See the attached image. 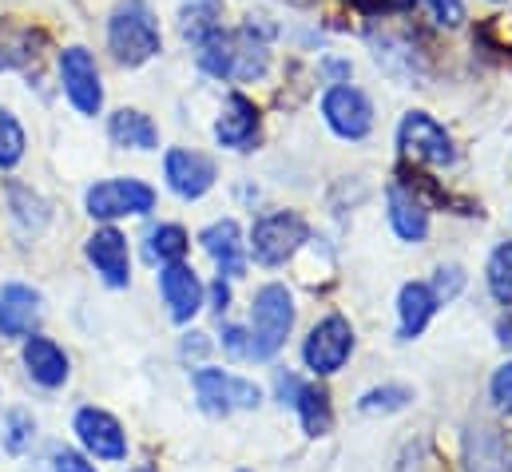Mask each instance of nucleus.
I'll use <instances>...</instances> for the list:
<instances>
[{
    "mask_svg": "<svg viewBox=\"0 0 512 472\" xmlns=\"http://www.w3.org/2000/svg\"><path fill=\"white\" fill-rule=\"evenodd\" d=\"M497 342H501L505 350H512V314L509 318H501V326H497Z\"/></svg>",
    "mask_w": 512,
    "mask_h": 472,
    "instance_id": "79ce46f5",
    "label": "nucleus"
},
{
    "mask_svg": "<svg viewBox=\"0 0 512 472\" xmlns=\"http://www.w3.org/2000/svg\"><path fill=\"white\" fill-rule=\"evenodd\" d=\"M4 195H8V211H12V219H16V227H20L24 235H40V231L48 227V203H44L32 187L8 179V183H4Z\"/></svg>",
    "mask_w": 512,
    "mask_h": 472,
    "instance_id": "4be33fe9",
    "label": "nucleus"
},
{
    "mask_svg": "<svg viewBox=\"0 0 512 472\" xmlns=\"http://www.w3.org/2000/svg\"><path fill=\"white\" fill-rule=\"evenodd\" d=\"M211 302H215V314H223L227 306H231V282L219 274L215 278V286H211Z\"/></svg>",
    "mask_w": 512,
    "mask_h": 472,
    "instance_id": "ea45409f",
    "label": "nucleus"
},
{
    "mask_svg": "<svg viewBox=\"0 0 512 472\" xmlns=\"http://www.w3.org/2000/svg\"><path fill=\"white\" fill-rule=\"evenodd\" d=\"M298 385H302V381H298L294 373H278V397H282V405H290V401H294Z\"/></svg>",
    "mask_w": 512,
    "mask_h": 472,
    "instance_id": "a19ab883",
    "label": "nucleus"
},
{
    "mask_svg": "<svg viewBox=\"0 0 512 472\" xmlns=\"http://www.w3.org/2000/svg\"><path fill=\"white\" fill-rule=\"evenodd\" d=\"M310 238V227L302 215L294 211H274V215H262L251 231V254L262 266H282L286 258H294L302 250V242Z\"/></svg>",
    "mask_w": 512,
    "mask_h": 472,
    "instance_id": "39448f33",
    "label": "nucleus"
},
{
    "mask_svg": "<svg viewBox=\"0 0 512 472\" xmlns=\"http://www.w3.org/2000/svg\"><path fill=\"white\" fill-rule=\"evenodd\" d=\"M425 8L433 12V20L441 28H461L465 24V4L461 0H425Z\"/></svg>",
    "mask_w": 512,
    "mask_h": 472,
    "instance_id": "f704fd0d",
    "label": "nucleus"
},
{
    "mask_svg": "<svg viewBox=\"0 0 512 472\" xmlns=\"http://www.w3.org/2000/svg\"><path fill=\"white\" fill-rule=\"evenodd\" d=\"M28 60H36V52H32V32H28V28L0 32V72L20 68V64H28Z\"/></svg>",
    "mask_w": 512,
    "mask_h": 472,
    "instance_id": "7c9ffc66",
    "label": "nucleus"
},
{
    "mask_svg": "<svg viewBox=\"0 0 512 472\" xmlns=\"http://www.w3.org/2000/svg\"><path fill=\"white\" fill-rule=\"evenodd\" d=\"M84 207L92 219H104V223H116V219H139L147 211H155V191L143 183V179H104L96 187H88L84 195Z\"/></svg>",
    "mask_w": 512,
    "mask_h": 472,
    "instance_id": "7ed1b4c3",
    "label": "nucleus"
},
{
    "mask_svg": "<svg viewBox=\"0 0 512 472\" xmlns=\"http://www.w3.org/2000/svg\"><path fill=\"white\" fill-rule=\"evenodd\" d=\"M290 405L298 409V421H302L306 437H326L334 429V405H330V393L322 385H298Z\"/></svg>",
    "mask_w": 512,
    "mask_h": 472,
    "instance_id": "412c9836",
    "label": "nucleus"
},
{
    "mask_svg": "<svg viewBox=\"0 0 512 472\" xmlns=\"http://www.w3.org/2000/svg\"><path fill=\"white\" fill-rule=\"evenodd\" d=\"M52 472H100L84 453H76V449H56L52 453Z\"/></svg>",
    "mask_w": 512,
    "mask_h": 472,
    "instance_id": "e433bc0d",
    "label": "nucleus"
},
{
    "mask_svg": "<svg viewBox=\"0 0 512 472\" xmlns=\"http://www.w3.org/2000/svg\"><path fill=\"white\" fill-rule=\"evenodd\" d=\"M163 179L179 199H203L215 187V163L203 151H187V147H171L163 155Z\"/></svg>",
    "mask_w": 512,
    "mask_h": 472,
    "instance_id": "9d476101",
    "label": "nucleus"
},
{
    "mask_svg": "<svg viewBox=\"0 0 512 472\" xmlns=\"http://www.w3.org/2000/svg\"><path fill=\"white\" fill-rule=\"evenodd\" d=\"M266 64H270V52L266 44L255 40V28L247 32H235V76L231 80H262L266 76Z\"/></svg>",
    "mask_w": 512,
    "mask_h": 472,
    "instance_id": "393cba45",
    "label": "nucleus"
},
{
    "mask_svg": "<svg viewBox=\"0 0 512 472\" xmlns=\"http://www.w3.org/2000/svg\"><path fill=\"white\" fill-rule=\"evenodd\" d=\"M389 227L405 242H425V235H429V207L413 191H405L401 183L389 187Z\"/></svg>",
    "mask_w": 512,
    "mask_h": 472,
    "instance_id": "6ab92c4d",
    "label": "nucleus"
},
{
    "mask_svg": "<svg viewBox=\"0 0 512 472\" xmlns=\"http://www.w3.org/2000/svg\"><path fill=\"white\" fill-rule=\"evenodd\" d=\"M195 393H199V409L211 417H231L235 409H258L262 405V389L247 377H235L227 369H195Z\"/></svg>",
    "mask_w": 512,
    "mask_h": 472,
    "instance_id": "20e7f679",
    "label": "nucleus"
},
{
    "mask_svg": "<svg viewBox=\"0 0 512 472\" xmlns=\"http://www.w3.org/2000/svg\"><path fill=\"white\" fill-rule=\"evenodd\" d=\"M223 350L231 357H251V334L239 330V326H227L223 330Z\"/></svg>",
    "mask_w": 512,
    "mask_h": 472,
    "instance_id": "58836bf2",
    "label": "nucleus"
},
{
    "mask_svg": "<svg viewBox=\"0 0 512 472\" xmlns=\"http://www.w3.org/2000/svg\"><path fill=\"white\" fill-rule=\"evenodd\" d=\"M481 44H489L493 52H512V16H493V20H485Z\"/></svg>",
    "mask_w": 512,
    "mask_h": 472,
    "instance_id": "473e14b6",
    "label": "nucleus"
},
{
    "mask_svg": "<svg viewBox=\"0 0 512 472\" xmlns=\"http://www.w3.org/2000/svg\"><path fill=\"white\" fill-rule=\"evenodd\" d=\"M477 472H512V437H501L497 429H481L477 437Z\"/></svg>",
    "mask_w": 512,
    "mask_h": 472,
    "instance_id": "bb28decb",
    "label": "nucleus"
},
{
    "mask_svg": "<svg viewBox=\"0 0 512 472\" xmlns=\"http://www.w3.org/2000/svg\"><path fill=\"white\" fill-rule=\"evenodd\" d=\"M322 116L338 139H366L374 127V104L362 88L354 84H334L322 96Z\"/></svg>",
    "mask_w": 512,
    "mask_h": 472,
    "instance_id": "1a4fd4ad",
    "label": "nucleus"
},
{
    "mask_svg": "<svg viewBox=\"0 0 512 472\" xmlns=\"http://www.w3.org/2000/svg\"><path fill=\"white\" fill-rule=\"evenodd\" d=\"M358 12H366V16H389V12H405V8H413L417 0H350Z\"/></svg>",
    "mask_w": 512,
    "mask_h": 472,
    "instance_id": "4c0bfd02",
    "label": "nucleus"
},
{
    "mask_svg": "<svg viewBox=\"0 0 512 472\" xmlns=\"http://www.w3.org/2000/svg\"><path fill=\"white\" fill-rule=\"evenodd\" d=\"M24 369H28V377H32L36 385L60 389V385L68 381V354H64L52 338L32 334V338L24 342Z\"/></svg>",
    "mask_w": 512,
    "mask_h": 472,
    "instance_id": "a211bd4d",
    "label": "nucleus"
},
{
    "mask_svg": "<svg viewBox=\"0 0 512 472\" xmlns=\"http://www.w3.org/2000/svg\"><path fill=\"white\" fill-rule=\"evenodd\" d=\"M461 286H465V270H461V266H441V270H437V282H433V294H437V302L445 306V302L457 298Z\"/></svg>",
    "mask_w": 512,
    "mask_h": 472,
    "instance_id": "72a5a7b5",
    "label": "nucleus"
},
{
    "mask_svg": "<svg viewBox=\"0 0 512 472\" xmlns=\"http://www.w3.org/2000/svg\"><path fill=\"white\" fill-rule=\"evenodd\" d=\"M397 147L405 159L425 163V167H449L457 159L449 131L429 116V112H409L397 127Z\"/></svg>",
    "mask_w": 512,
    "mask_h": 472,
    "instance_id": "423d86ee",
    "label": "nucleus"
},
{
    "mask_svg": "<svg viewBox=\"0 0 512 472\" xmlns=\"http://www.w3.org/2000/svg\"><path fill=\"white\" fill-rule=\"evenodd\" d=\"M350 354H354V326H350L342 314L322 318V322L310 330L306 346H302V361H306V369H310V373H318V377L338 373V369L350 361Z\"/></svg>",
    "mask_w": 512,
    "mask_h": 472,
    "instance_id": "6e6552de",
    "label": "nucleus"
},
{
    "mask_svg": "<svg viewBox=\"0 0 512 472\" xmlns=\"http://www.w3.org/2000/svg\"><path fill=\"white\" fill-rule=\"evenodd\" d=\"M72 429H76L80 445H84L96 461H124V457H128V433H124V425H120L112 413L88 405V409L76 413Z\"/></svg>",
    "mask_w": 512,
    "mask_h": 472,
    "instance_id": "9b49d317",
    "label": "nucleus"
},
{
    "mask_svg": "<svg viewBox=\"0 0 512 472\" xmlns=\"http://www.w3.org/2000/svg\"><path fill=\"white\" fill-rule=\"evenodd\" d=\"M131 472H155L151 465H139V469H131Z\"/></svg>",
    "mask_w": 512,
    "mask_h": 472,
    "instance_id": "37998d69",
    "label": "nucleus"
},
{
    "mask_svg": "<svg viewBox=\"0 0 512 472\" xmlns=\"http://www.w3.org/2000/svg\"><path fill=\"white\" fill-rule=\"evenodd\" d=\"M108 48L116 64L139 68L163 52V32L147 0H120L116 12L108 16Z\"/></svg>",
    "mask_w": 512,
    "mask_h": 472,
    "instance_id": "f257e3e1",
    "label": "nucleus"
},
{
    "mask_svg": "<svg viewBox=\"0 0 512 472\" xmlns=\"http://www.w3.org/2000/svg\"><path fill=\"white\" fill-rule=\"evenodd\" d=\"M485 282H489V294H493L501 306H512V242H501V246L489 254Z\"/></svg>",
    "mask_w": 512,
    "mask_h": 472,
    "instance_id": "cd10ccee",
    "label": "nucleus"
},
{
    "mask_svg": "<svg viewBox=\"0 0 512 472\" xmlns=\"http://www.w3.org/2000/svg\"><path fill=\"white\" fill-rule=\"evenodd\" d=\"M258 127H262V119H258L255 100L235 92V96H227L223 116L215 119V139L223 147H231V151H251L258 143Z\"/></svg>",
    "mask_w": 512,
    "mask_h": 472,
    "instance_id": "4468645a",
    "label": "nucleus"
},
{
    "mask_svg": "<svg viewBox=\"0 0 512 472\" xmlns=\"http://www.w3.org/2000/svg\"><path fill=\"white\" fill-rule=\"evenodd\" d=\"M24 147H28V139H24L20 119L8 108H0V167H16L24 159Z\"/></svg>",
    "mask_w": 512,
    "mask_h": 472,
    "instance_id": "c85d7f7f",
    "label": "nucleus"
},
{
    "mask_svg": "<svg viewBox=\"0 0 512 472\" xmlns=\"http://www.w3.org/2000/svg\"><path fill=\"white\" fill-rule=\"evenodd\" d=\"M60 84L68 104L80 116H100L104 108V80H100V64L88 48H64L60 52Z\"/></svg>",
    "mask_w": 512,
    "mask_h": 472,
    "instance_id": "0eeeda50",
    "label": "nucleus"
},
{
    "mask_svg": "<svg viewBox=\"0 0 512 472\" xmlns=\"http://www.w3.org/2000/svg\"><path fill=\"white\" fill-rule=\"evenodd\" d=\"M489 389H493V401H497V405L512 417V361H505V365L493 373Z\"/></svg>",
    "mask_w": 512,
    "mask_h": 472,
    "instance_id": "c9c22d12",
    "label": "nucleus"
},
{
    "mask_svg": "<svg viewBox=\"0 0 512 472\" xmlns=\"http://www.w3.org/2000/svg\"><path fill=\"white\" fill-rule=\"evenodd\" d=\"M409 401H413V393H409L405 385H382V389L362 393L358 409H362V413H401Z\"/></svg>",
    "mask_w": 512,
    "mask_h": 472,
    "instance_id": "c756f323",
    "label": "nucleus"
},
{
    "mask_svg": "<svg viewBox=\"0 0 512 472\" xmlns=\"http://www.w3.org/2000/svg\"><path fill=\"white\" fill-rule=\"evenodd\" d=\"M199 68L207 72V76H215V80H231L235 76V32H211V36H203L199 44Z\"/></svg>",
    "mask_w": 512,
    "mask_h": 472,
    "instance_id": "b1692460",
    "label": "nucleus"
},
{
    "mask_svg": "<svg viewBox=\"0 0 512 472\" xmlns=\"http://www.w3.org/2000/svg\"><path fill=\"white\" fill-rule=\"evenodd\" d=\"M199 242H203V250L215 258V266H219L223 278H239V274L247 270L243 231H239L235 219H219V223H211V227L199 235Z\"/></svg>",
    "mask_w": 512,
    "mask_h": 472,
    "instance_id": "f3484780",
    "label": "nucleus"
},
{
    "mask_svg": "<svg viewBox=\"0 0 512 472\" xmlns=\"http://www.w3.org/2000/svg\"><path fill=\"white\" fill-rule=\"evenodd\" d=\"M437 306H441V302H437L433 286H425V282H405L401 294H397V338H401V342L421 338V334L429 330Z\"/></svg>",
    "mask_w": 512,
    "mask_h": 472,
    "instance_id": "2eb2a0df",
    "label": "nucleus"
},
{
    "mask_svg": "<svg viewBox=\"0 0 512 472\" xmlns=\"http://www.w3.org/2000/svg\"><path fill=\"white\" fill-rule=\"evenodd\" d=\"M223 28V0H183L179 4V36L199 44L203 36Z\"/></svg>",
    "mask_w": 512,
    "mask_h": 472,
    "instance_id": "5701e85b",
    "label": "nucleus"
},
{
    "mask_svg": "<svg viewBox=\"0 0 512 472\" xmlns=\"http://www.w3.org/2000/svg\"><path fill=\"white\" fill-rule=\"evenodd\" d=\"M159 294H163V302H167V310L179 326H187L203 310V282L187 262L159 266Z\"/></svg>",
    "mask_w": 512,
    "mask_h": 472,
    "instance_id": "f8f14e48",
    "label": "nucleus"
},
{
    "mask_svg": "<svg viewBox=\"0 0 512 472\" xmlns=\"http://www.w3.org/2000/svg\"><path fill=\"white\" fill-rule=\"evenodd\" d=\"M294 330V298L286 286L270 282L255 294V314H251V357L270 361L286 346Z\"/></svg>",
    "mask_w": 512,
    "mask_h": 472,
    "instance_id": "f03ea898",
    "label": "nucleus"
},
{
    "mask_svg": "<svg viewBox=\"0 0 512 472\" xmlns=\"http://www.w3.org/2000/svg\"><path fill=\"white\" fill-rule=\"evenodd\" d=\"M187 246H191V238H187L183 227H175V223H159V227L147 235V262H159V266H167V262H183Z\"/></svg>",
    "mask_w": 512,
    "mask_h": 472,
    "instance_id": "a878e982",
    "label": "nucleus"
},
{
    "mask_svg": "<svg viewBox=\"0 0 512 472\" xmlns=\"http://www.w3.org/2000/svg\"><path fill=\"white\" fill-rule=\"evenodd\" d=\"M108 135L116 147H131V151H155L159 147V127L155 119L143 116L139 108H120L108 119Z\"/></svg>",
    "mask_w": 512,
    "mask_h": 472,
    "instance_id": "aec40b11",
    "label": "nucleus"
},
{
    "mask_svg": "<svg viewBox=\"0 0 512 472\" xmlns=\"http://www.w3.org/2000/svg\"><path fill=\"white\" fill-rule=\"evenodd\" d=\"M32 441H36V421H32V413L12 409V413L4 417V449H8V453H24V449H32Z\"/></svg>",
    "mask_w": 512,
    "mask_h": 472,
    "instance_id": "2f4dec72",
    "label": "nucleus"
},
{
    "mask_svg": "<svg viewBox=\"0 0 512 472\" xmlns=\"http://www.w3.org/2000/svg\"><path fill=\"white\" fill-rule=\"evenodd\" d=\"M88 262L96 266V274L112 286V290H124L131 282V254H128V238L120 235L116 227H104L88 238Z\"/></svg>",
    "mask_w": 512,
    "mask_h": 472,
    "instance_id": "ddd939ff",
    "label": "nucleus"
},
{
    "mask_svg": "<svg viewBox=\"0 0 512 472\" xmlns=\"http://www.w3.org/2000/svg\"><path fill=\"white\" fill-rule=\"evenodd\" d=\"M40 322V294L32 286L8 282L0 290V338H28Z\"/></svg>",
    "mask_w": 512,
    "mask_h": 472,
    "instance_id": "dca6fc26",
    "label": "nucleus"
}]
</instances>
